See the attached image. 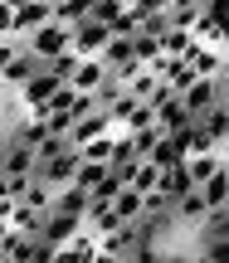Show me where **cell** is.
I'll list each match as a JSON object with an SVG mask.
<instances>
[{
  "mask_svg": "<svg viewBox=\"0 0 229 263\" xmlns=\"http://www.w3.org/2000/svg\"><path fill=\"white\" fill-rule=\"evenodd\" d=\"M59 88H68V83H59L49 68H39V73L29 78L25 88H20V103H25V107H29V117H34V112H44V107L54 103V93H59Z\"/></svg>",
  "mask_w": 229,
  "mask_h": 263,
  "instance_id": "cell-4",
  "label": "cell"
},
{
  "mask_svg": "<svg viewBox=\"0 0 229 263\" xmlns=\"http://www.w3.org/2000/svg\"><path fill=\"white\" fill-rule=\"evenodd\" d=\"M5 141H10V132H5V122H0V146H5Z\"/></svg>",
  "mask_w": 229,
  "mask_h": 263,
  "instance_id": "cell-23",
  "label": "cell"
},
{
  "mask_svg": "<svg viewBox=\"0 0 229 263\" xmlns=\"http://www.w3.org/2000/svg\"><path fill=\"white\" fill-rule=\"evenodd\" d=\"M0 39H15V5L0 0Z\"/></svg>",
  "mask_w": 229,
  "mask_h": 263,
  "instance_id": "cell-21",
  "label": "cell"
},
{
  "mask_svg": "<svg viewBox=\"0 0 229 263\" xmlns=\"http://www.w3.org/2000/svg\"><path fill=\"white\" fill-rule=\"evenodd\" d=\"M156 185H161V171H156L151 161H142V166H137V176H132V185H127V190H142V195H156Z\"/></svg>",
  "mask_w": 229,
  "mask_h": 263,
  "instance_id": "cell-20",
  "label": "cell"
},
{
  "mask_svg": "<svg viewBox=\"0 0 229 263\" xmlns=\"http://www.w3.org/2000/svg\"><path fill=\"white\" fill-rule=\"evenodd\" d=\"M205 205H210V215H220V210H229V166L220 171V176L210 180V185H200Z\"/></svg>",
  "mask_w": 229,
  "mask_h": 263,
  "instance_id": "cell-15",
  "label": "cell"
},
{
  "mask_svg": "<svg viewBox=\"0 0 229 263\" xmlns=\"http://www.w3.org/2000/svg\"><path fill=\"white\" fill-rule=\"evenodd\" d=\"M39 151L25 146V141H5V176H34Z\"/></svg>",
  "mask_w": 229,
  "mask_h": 263,
  "instance_id": "cell-9",
  "label": "cell"
},
{
  "mask_svg": "<svg viewBox=\"0 0 229 263\" xmlns=\"http://www.w3.org/2000/svg\"><path fill=\"white\" fill-rule=\"evenodd\" d=\"M112 215H117V224H142L146 219V195L142 190H122L112 200Z\"/></svg>",
  "mask_w": 229,
  "mask_h": 263,
  "instance_id": "cell-10",
  "label": "cell"
},
{
  "mask_svg": "<svg viewBox=\"0 0 229 263\" xmlns=\"http://www.w3.org/2000/svg\"><path fill=\"white\" fill-rule=\"evenodd\" d=\"M49 20H54V0H25V5H15V39H29Z\"/></svg>",
  "mask_w": 229,
  "mask_h": 263,
  "instance_id": "cell-6",
  "label": "cell"
},
{
  "mask_svg": "<svg viewBox=\"0 0 229 263\" xmlns=\"http://www.w3.org/2000/svg\"><path fill=\"white\" fill-rule=\"evenodd\" d=\"M39 68H44V64H39V59H34V54H29V49H25V54H20V59H15V64H10V68H5V73H0V78H5V83H10V88H15V93H20V88H25L29 78L39 73Z\"/></svg>",
  "mask_w": 229,
  "mask_h": 263,
  "instance_id": "cell-14",
  "label": "cell"
},
{
  "mask_svg": "<svg viewBox=\"0 0 229 263\" xmlns=\"http://www.w3.org/2000/svg\"><path fill=\"white\" fill-rule=\"evenodd\" d=\"M181 166H185V176H190V185L200 190V185H210V180L220 176L229 161H224V151H210V156H185Z\"/></svg>",
  "mask_w": 229,
  "mask_h": 263,
  "instance_id": "cell-8",
  "label": "cell"
},
{
  "mask_svg": "<svg viewBox=\"0 0 229 263\" xmlns=\"http://www.w3.org/2000/svg\"><path fill=\"white\" fill-rule=\"evenodd\" d=\"M103 137H117V127H112V117H107V112H88L83 122L73 127V137H68V141H73V146L83 151V146H93V141H103Z\"/></svg>",
  "mask_w": 229,
  "mask_h": 263,
  "instance_id": "cell-7",
  "label": "cell"
},
{
  "mask_svg": "<svg viewBox=\"0 0 229 263\" xmlns=\"http://www.w3.org/2000/svg\"><path fill=\"white\" fill-rule=\"evenodd\" d=\"M156 44H161V59H190L195 34H185V29H171V25H166L161 34H156Z\"/></svg>",
  "mask_w": 229,
  "mask_h": 263,
  "instance_id": "cell-11",
  "label": "cell"
},
{
  "mask_svg": "<svg viewBox=\"0 0 229 263\" xmlns=\"http://www.w3.org/2000/svg\"><path fill=\"white\" fill-rule=\"evenodd\" d=\"M107 180H112V166H93V161H83V166H78L73 190H88V195H93V190H103Z\"/></svg>",
  "mask_w": 229,
  "mask_h": 263,
  "instance_id": "cell-16",
  "label": "cell"
},
{
  "mask_svg": "<svg viewBox=\"0 0 229 263\" xmlns=\"http://www.w3.org/2000/svg\"><path fill=\"white\" fill-rule=\"evenodd\" d=\"M10 98H15V88H10V83H5V78H0V107H5V103H10Z\"/></svg>",
  "mask_w": 229,
  "mask_h": 263,
  "instance_id": "cell-22",
  "label": "cell"
},
{
  "mask_svg": "<svg viewBox=\"0 0 229 263\" xmlns=\"http://www.w3.org/2000/svg\"><path fill=\"white\" fill-rule=\"evenodd\" d=\"M39 249H44L39 239H29V234H15V239L5 244V254L15 258V263H34V258H39Z\"/></svg>",
  "mask_w": 229,
  "mask_h": 263,
  "instance_id": "cell-19",
  "label": "cell"
},
{
  "mask_svg": "<svg viewBox=\"0 0 229 263\" xmlns=\"http://www.w3.org/2000/svg\"><path fill=\"white\" fill-rule=\"evenodd\" d=\"M103 64L112 68V73H117V68H127V64H137V44H132V39H122V34H112V44H107Z\"/></svg>",
  "mask_w": 229,
  "mask_h": 263,
  "instance_id": "cell-17",
  "label": "cell"
},
{
  "mask_svg": "<svg viewBox=\"0 0 229 263\" xmlns=\"http://www.w3.org/2000/svg\"><path fill=\"white\" fill-rule=\"evenodd\" d=\"M88 190H59L54 195V215H68V219H88Z\"/></svg>",
  "mask_w": 229,
  "mask_h": 263,
  "instance_id": "cell-13",
  "label": "cell"
},
{
  "mask_svg": "<svg viewBox=\"0 0 229 263\" xmlns=\"http://www.w3.org/2000/svg\"><path fill=\"white\" fill-rule=\"evenodd\" d=\"M107 44H112V29L98 25L93 15H88L83 25L73 29V54H78V59H103V54H107Z\"/></svg>",
  "mask_w": 229,
  "mask_h": 263,
  "instance_id": "cell-3",
  "label": "cell"
},
{
  "mask_svg": "<svg viewBox=\"0 0 229 263\" xmlns=\"http://www.w3.org/2000/svg\"><path fill=\"white\" fill-rule=\"evenodd\" d=\"M78 166H83V156H78V146H73V151H64V156H54V161H39V166H34V180H39V185H49V190H73Z\"/></svg>",
  "mask_w": 229,
  "mask_h": 263,
  "instance_id": "cell-2",
  "label": "cell"
},
{
  "mask_svg": "<svg viewBox=\"0 0 229 263\" xmlns=\"http://www.w3.org/2000/svg\"><path fill=\"white\" fill-rule=\"evenodd\" d=\"M54 20L68 25V29H78L88 20V5H83V0H54Z\"/></svg>",
  "mask_w": 229,
  "mask_h": 263,
  "instance_id": "cell-18",
  "label": "cell"
},
{
  "mask_svg": "<svg viewBox=\"0 0 229 263\" xmlns=\"http://www.w3.org/2000/svg\"><path fill=\"white\" fill-rule=\"evenodd\" d=\"M156 190H161L171 205H181V200L190 195L195 185H190V176H185V166H171V171H161V185H156Z\"/></svg>",
  "mask_w": 229,
  "mask_h": 263,
  "instance_id": "cell-12",
  "label": "cell"
},
{
  "mask_svg": "<svg viewBox=\"0 0 229 263\" xmlns=\"http://www.w3.org/2000/svg\"><path fill=\"white\" fill-rule=\"evenodd\" d=\"M112 83V68L103 64V59H78V73H73V93H88V98H98L103 88Z\"/></svg>",
  "mask_w": 229,
  "mask_h": 263,
  "instance_id": "cell-5",
  "label": "cell"
},
{
  "mask_svg": "<svg viewBox=\"0 0 229 263\" xmlns=\"http://www.w3.org/2000/svg\"><path fill=\"white\" fill-rule=\"evenodd\" d=\"M25 49L39 59V64H54V59H64V54H73V29L68 25H59V20H49L44 29H34V34L25 39Z\"/></svg>",
  "mask_w": 229,
  "mask_h": 263,
  "instance_id": "cell-1",
  "label": "cell"
}]
</instances>
